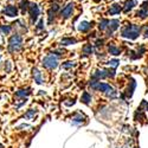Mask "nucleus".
<instances>
[{"mask_svg":"<svg viewBox=\"0 0 148 148\" xmlns=\"http://www.w3.org/2000/svg\"><path fill=\"white\" fill-rule=\"evenodd\" d=\"M141 32V27L138 25V24H127L121 29V36L123 38H127L130 40L136 39L140 36Z\"/></svg>","mask_w":148,"mask_h":148,"instance_id":"f257e3e1","label":"nucleus"},{"mask_svg":"<svg viewBox=\"0 0 148 148\" xmlns=\"http://www.w3.org/2000/svg\"><path fill=\"white\" fill-rule=\"evenodd\" d=\"M23 47V37L20 36V33H14L12 34L8 42H7V50L10 53H16L18 51L21 50Z\"/></svg>","mask_w":148,"mask_h":148,"instance_id":"f03ea898","label":"nucleus"},{"mask_svg":"<svg viewBox=\"0 0 148 148\" xmlns=\"http://www.w3.org/2000/svg\"><path fill=\"white\" fill-rule=\"evenodd\" d=\"M43 66L45 69H49V70H53L58 66V57L50 53V55H47L43 58Z\"/></svg>","mask_w":148,"mask_h":148,"instance_id":"7ed1b4c3","label":"nucleus"},{"mask_svg":"<svg viewBox=\"0 0 148 148\" xmlns=\"http://www.w3.org/2000/svg\"><path fill=\"white\" fill-rule=\"evenodd\" d=\"M27 12H29V17H30V23L32 24V25H34V24L37 23V20H38L39 16H40L39 6L37 5L36 3H30Z\"/></svg>","mask_w":148,"mask_h":148,"instance_id":"20e7f679","label":"nucleus"},{"mask_svg":"<svg viewBox=\"0 0 148 148\" xmlns=\"http://www.w3.org/2000/svg\"><path fill=\"white\" fill-rule=\"evenodd\" d=\"M73 11H75V3H72V1H71V3L66 4L63 8L60 10L59 16H60V18H62V19L66 20V19H69V18H71V17H72Z\"/></svg>","mask_w":148,"mask_h":148,"instance_id":"39448f33","label":"nucleus"},{"mask_svg":"<svg viewBox=\"0 0 148 148\" xmlns=\"http://www.w3.org/2000/svg\"><path fill=\"white\" fill-rule=\"evenodd\" d=\"M18 13H19V10H18V6L16 5H7L1 11V14L8 18H16L18 17Z\"/></svg>","mask_w":148,"mask_h":148,"instance_id":"423d86ee","label":"nucleus"},{"mask_svg":"<svg viewBox=\"0 0 148 148\" xmlns=\"http://www.w3.org/2000/svg\"><path fill=\"white\" fill-rule=\"evenodd\" d=\"M58 12H59V5L58 4H52L51 7L49 8L47 11V24H52L58 14Z\"/></svg>","mask_w":148,"mask_h":148,"instance_id":"0eeeda50","label":"nucleus"},{"mask_svg":"<svg viewBox=\"0 0 148 148\" xmlns=\"http://www.w3.org/2000/svg\"><path fill=\"white\" fill-rule=\"evenodd\" d=\"M136 17L140 19L148 18V3H143L140 7V10L136 12Z\"/></svg>","mask_w":148,"mask_h":148,"instance_id":"6e6552de","label":"nucleus"},{"mask_svg":"<svg viewBox=\"0 0 148 148\" xmlns=\"http://www.w3.org/2000/svg\"><path fill=\"white\" fill-rule=\"evenodd\" d=\"M136 5H138L136 0H126L125 4H123V6H122V11L125 12V13H128V12H130Z\"/></svg>","mask_w":148,"mask_h":148,"instance_id":"1a4fd4ad","label":"nucleus"},{"mask_svg":"<svg viewBox=\"0 0 148 148\" xmlns=\"http://www.w3.org/2000/svg\"><path fill=\"white\" fill-rule=\"evenodd\" d=\"M120 27V20L119 19H112L109 21V27H108V36H110L112 33H114L117 29Z\"/></svg>","mask_w":148,"mask_h":148,"instance_id":"9d476101","label":"nucleus"},{"mask_svg":"<svg viewBox=\"0 0 148 148\" xmlns=\"http://www.w3.org/2000/svg\"><path fill=\"white\" fill-rule=\"evenodd\" d=\"M92 27V24L91 23H89V21H87V20H83V21H81L79 23V25H78V31L79 32H82V33H87V32H89V30Z\"/></svg>","mask_w":148,"mask_h":148,"instance_id":"9b49d317","label":"nucleus"},{"mask_svg":"<svg viewBox=\"0 0 148 148\" xmlns=\"http://www.w3.org/2000/svg\"><path fill=\"white\" fill-rule=\"evenodd\" d=\"M122 12V6L120 4H113L108 10V14L109 16H117Z\"/></svg>","mask_w":148,"mask_h":148,"instance_id":"f8f14e48","label":"nucleus"},{"mask_svg":"<svg viewBox=\"0 0 148 148\" xmlns=\"http://www.w3.org/2000/svg\"><path fill=\"white\" fill-rule=\"evenodd\" d=\"M71 120H72V122L75 123V125H82V123H84V121L87 119H85V116L82 113H76L71 117Z\"/></svg>","mask_w":148,"mask_h":148,"instance_id":"ddd939ff","label":"nucleus"},{"mask_svg":"<svg viewBox=\"0 0 148 148\" xmlns=\"http://www.w3.org/2000/svg\"><path fill=\"white\" fill-rule=\"evenodd\" d=\"M77 43V39L73 38V37H64V38L60 39V45L66 46V45H73Z\"/></svg>","mask_w":148,"mask_h":148,"instance_id":"4468645a","label":"nucleus"},{"mask_svg":"<svg viewBox=\"0 0 148 148\" xmlns=\"http://www.w3.org/2000/svg\"><path fill=\"white\" fill-rule=\"evenodd\" d=\"M32 75H33L34 82H36L37 84H43V77H42V72H40L38 69H33V71H32Z\"/></svg>","mask_w":148,"mask_h":148,"instance_id":"2eb2a0df","label":"nucleus"},{"mask_svg":"<svg viewBox=\"0 0 148 148\" xmlns=\"http://www.w3.org/2000/svg\"><path fill=\"white\" fill-rule=\"evenodd\" d=\"M108 51H109L110 55H113V56H119L121 53V49L119 46L114 45V44H110L108 46Z\"/></svg>","mask_w":148,"mask_h":148,"instance_id":"dca6fc26","label":"nucleus"},{"mask_svg":"<svg viewBox=\"0 0 148 148\" xmlns=\"http://www.w3.org/2000/svg\"><path fill=\"white\" fill-rule=\"evenodd\" d=\"M29 6H30L29 0H20L18 7H20V12H21V13L25 14L26 12H27V10H29Z\"/></svg>","mask_w":148,"mask_h":148,"instance_id":"f3484780","label":"nucleus"},{"mask_svg":"<svg viewBox=\"0 0 148 148\" xmlns=\"http://www.w3.org/2000/svg\"><path fill=\"white\" fill-rule=\"evenodd\" d=\"M82 52H83L84 56H90V55H92V52H94V46H92L91 44H85V45L83 46V49H82Z\"/></svg>","mask_w":148,"mask_h":148,"instance_id":"a211bd4d","label":"nucleus"},{"mask_svg":"<svg viewBox=\"0 0 148 148\" xmlns=\"http://www.w3.org/2000/svg\"><path fill=\"white\" fill-rule=\"evenodd\" d=\"M30 94H31V89H30V88H26V89H20V90H18V91L16 92V96H17V97H21V98H25V97H27Z\"/></svg>","mask_w":148,"mask_h":148,"instance_id":"6ab92c4d","label":"nucleus"},{"mask_svg":"<svg viewBox=\"0 0 148 148\" xmlns=\"http://www.w3.org/2000/svg\"><path fill=\"white\" fill-rule=\"evenodd\" d=\"M109 19H101V21L98 23V30L100 31H107L109 27Z\"/></svg>","mask_w":148,"mask_h":148,"instance_id":"aec40b11","label":"nucleus"},{"mask_svg":"<svg viewBox=\"0 0 148 148\" xmlns=\"http://www.w3.org/2000/svg\"><path fill=\"white\" fill-rule=\"evenodd\" d=\"M81 101L85 104H90V101H91V95L88 92V91H84L82 94V97H81Z\"/></svg>","mask_w":148,"mask_h":148,"instance_id":"412c9836","label":"nucleus"},{"mask_svg":"<svg viewBox=\"0 0 148 148\" xmlns=\"http://www.w3.org/2000/svg\"><path fill=\"white\" fill-rule=\"evenodd\" d=\"M12 27L11 25H0V32L3 34H10L12 32Z\"/></svg>","mask_w":148,"mask_h":148,"instance_id":"4be33fe9","label":"nucleus"},{"mask_svg":"<svg viewBox=\"0 0 148 148\" xmlns=\"http://www.w3.org/2000/svg\"><path fill=\"white\" fill-rule=\"evenodd\" d=\"M36 114H37L36 109H30V110H27V113H25L24 117H25L26 120H32V119L34 117V115H36Z\"/></svg>","mask_w":148,"mask_h":148,"instance_id":"5701e85b","label":"nucleus"},{"mask_svg":"<svg viewBox=\"0 0 148 148\" xmlns=\"http://www.w3.org/2000/svg\"><path fill=\"white\" fill-rule=\"evenodd\" d=\"M76 64L73 63V62H71V60H68V62H64L63 64H62V66H63V69H65V70H69V69H72L73 66H75Z\"/></svg>","mask_w":148,"mask_h":148,"instance_id":"b1692460","label":"nucleus"},{"mask_svg":"<svg viewBox=\"0 0 148 148\" xmlns=\"http://www.w3.org/2000/svg\"><path fill=\"white\" fill-rule=\"evenodd\" d=\"M119 63H120V60H117V59H112V60H109V62H108L109 66H112L113 69H115V68L119 65Z\"/></svg>","mask_w":148,"mask_h":148,"instance_id":"393cba45","label":"nucleus"},{"mask_svg":"<svg viewBox=\"0 0 148 148\" xmlns=\"http://www.w3.org/2000/svg\"><path fill=\"white\" fill-rule=\"evenodd\" d=\"M37 30H43L44 29V19H39V23H38V25L36 26Z\"/></svg>","mask_w":148,"mask_h":148,"instance_id":"a878e982","label":"nucleus"},{"mask_svg":"<svg viewBox=\"0 0 148 148\" xmlns=\"http://www.w3.org/2000/svg\"><path fill=\"white\" fill-rule=\"evenodd\" d=\"M103 43H104V40H103V39H97V40L95 42V45H96V46H102V45H103Z\"/></svg>","mask_w":148,"mask_h":148,"instance_id":"bb28decb","label":"nucleus"},{"mask_svg":"<svg viewBox=\"0 0 148 148\" xmlns=\"http://www.w3.org/2000/svg\"><path fill=\"white\" fill-rule=\"evenodd\" d=\"M143 37L145 38H148V25L143 27Z\"/></svg>","mask_w":148,"mask_h":148,"instance_id":"cd10ccee","label":"nucleus"},{"mask_svg":"<svg viewBox=\"0 0 148 148\" xmlns=\"http://www.w3.org/2000/svg\"><path fill=\"white\" fill-rule=\"evenodd\" d=\"M0 148H4V146H3L1 143H0Z\"/></svg>","mask_w":148,"mask_h":148,"instance_id":"c85d7f7f","label":"nucleus"}]
</instances>
